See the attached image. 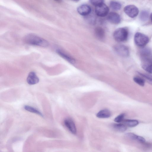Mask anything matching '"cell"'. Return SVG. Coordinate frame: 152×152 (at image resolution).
<instances>
[{
	"instance_id": "obj_11",
	"label": "cell",
	"mask_w": 152,
	"mask_h": 152,
	"mask_svg": "<svg viewBox=\"0 0 152 152\" xmlns=\"http://www.w3.org/2000/svg\"><path fill=\"white\" fill-rule=\"evenodd\" d=\"M126 136L129 139L144 143L145 142V140L143 137L137 135L133 133L129 132L126 134Z\"/></svg>"
},
{
	"instance_id": "obj_25",
	"label": "cell",
	"mask_w": 152,
	"mask_h": 152,
	"mask_svg": "<svg viewBox=\"0 0 152 152\" xmlns=\"http://www.w3.org/2000/svg\"><path fill=\"white\" fill-rule=\"evenodd\" d=\"M73 1L77 2L79 1L80 0H72Z\"/></svg>"
},
{
	"instance_id": "obj_18",
	"label": "cell",
	"mask_w": 152,
	"mask_h": 152,
	"mask_svg": "<svg viewBox=\"0 0 152 152\" xmlns=\"http://www.w3.org/2000/svg\"><path fill=\"white\" fill-rule=\"evenodd\" d=\"M24 107L25 110L28 111L36 114L42 117L44 116L43 114L40 112L33 107L26 105L24 106Z\"/></svg>"
},
{
	"instance_id": "obj_24",
	"label": "cell",
	"mask_w": 152,
	"mask_h": 152,
	"mask_svg": "<svg viewBox=\"0 0 152 152\" xmlns=\"http://www.w3.org/2000/svg\"><path fill=\"white\" fill-rule=\"evenodd\" d=\"M150 18H151V21L152 22V13L151 14V15H150Z\"/></svg>"
},
{
	"instance_id": "obj_17",
	"label": "cell",
	"mask_w": 152,
	"mask_h": 152,
	"mask_svg": "<svg viewBox=\"0 0 152 152\" xmlns=\"http://www.w3.org/2000/svg\"><path fill=\"white\" fill-rule=\"evenodd\" d=\"M124 124L126 126L133 127L136 126L139 124V121L136 120L126 119L124 121Z\"/></svg>"
},
{
	"instance_id": "obj_9",
	"label": "cell",
	"mask_w": 152,
	"mask_h": 152,
	"mask_svg": "<svg viewBox=\"0 0 152 152\" xmlns=\"http://www.w3.org/2000/svg\"><path fill=\"white\" fill-rule=\"evenodd\" d=\"M64 124L70 132L73 134L76 133V129L73 121L70 118L66 119L64 121Z\"/></svg>"
},
{
	"instance_id": "obj_3",
	"label": "cell",
	"mask_w": 152,
	"mask_h": 152,
	"mask_svg": "<svg viewBox=\"0 0 152 152\" xmlns=\"http://www.w3.org/2000/svg\"><path fill=\"white\" fill-rule=\"evenodd\" d=\"M134 41L136 45L140 47H144L148 42L149 38L145 35L139 32L136 33L134 36Z\"/></svg>"
},
{
	"instance_id": "obj_8",
	"label": "cell",
	"mask_w": 152,
	"mask_h": 152,
	"mask_svg": "<svg viewBox=\"0 0 152 152\" xmlns=\"http://www.w3.org/2000/svg\"><path fill=\"white\" fill-rule=\"evenodd\" d=\"M78 12L82 16H87L89 14L91 11V7L86 4H83L79 6L77 9Z\"/></svg>"
},
{
	"instance_id": "obj_15",
	"label": "cell",
	"mask_w": 152,
	"mask_h": 152,
	"mask_svg": "<svg viewBox=\"0 0 152 152\" xmlns=\"http://www.w3.org/2000/svg\"><path fill=\"white\" fill-rule=\"evenodd\" d=\"M111 115L110 111L108 110L105 109L101 110L96 114V117L99 118H107Z\"/></svg>"
},
{
	"instance_id": "obj_20",
	"label": "cell",
	"mask_w": 152,
	"mask_h": 152,
	"mask_svg": "<svg viewBox=\"0 0 152 152\" xmlns=\"http://www.w3.org/2000/svg\"><path fill=\"white\" fill-rule=\"evenodd\" d=\"M149 17V12L146 10H142L140 15V18L142 21H145L148 20Z\"/></svg>"
},
{
	"instance_id": "obj_2",
	"label": "cell",
	"mask_w": 152,
	"mask_h": 152,
	"mask_svg": "<svg viewBox=\"0 0 152 152\" xmlns=\"http://www.w3.org/2000/svg\"><path fill=\"white\" fill-rule=\"evenodd\" d=\"M129 36V31L126 27H122L116 29L113 34L115 40L117 42H121L126 41Z\"/></svg>"
},
{
	"instance_id": "obj_10",
	"label": "cell",
	"mask_w": 152,
	"mask_h": 152,
	"mask_svg": "<svg viewBox=\"0 0 152 152\" xmlns=\"http://www.w3.org/2000/svg\"><path fill=\"white\" fill-rule=\"evenodd\" d=\"M39 80L35 72H31L29 73L27 79V81L28 84L31 85L36 84L39 82Z\"/></svg>"
},
{
	"instance_id": "obj_21",
	"label": "cell",
	"mask_w": 152,
	"mask_h": 152,
	"mask_svg": "<svg viewBox=\"0 0 152 152\" xmlns=\"http://www.w3.org/2000/svg\"><path fill=\"white\" fill-rule=\"evenodd\" d=\"M134 81L139 85L143 86L145 85V82L142 78L137 76L134 77L133 78Z\"/></svg>"
},
{
	"instance_id": "obj_16",
	"label": "cell",
	"mask_w": 152,
	"mask_h": 152,
	"mask_svg": "<svg viewBox=\"0 0 152 152\" xmlns=\"http://www.w3.org/2000/svg\"><path fill=\"white\" fill-rule=\"evenodd\" d=\"M112 127L115 130L120 132H124L127 129L126 126L124 124H114L113 125Z\"/></svg>"
},
{
	"instance_id": "obj_5",
	"label": "cell",
	"mask_w": 152,
	"mask_h": 152,
	"mask_svg": "<svg viewBox=\"0 0 152 152\" xmlns=\"http://www.w3.org/2000/svg\"><path fill=\"white\" fill-rule=\"evenodd\" d=\"M124 11L128 16L131 18H134L137 16L139 12L137 7L134 5L126 6L124 8Z\"/></svg>"
},
{
	"instance_id": "obj_6",
	"label": "cell",
	"mask_w": 152,
	"mask_h": 152,
	"mask_svg": "<svg viewBox=\"0 0 152 152\" xmlns=\"http://www.w3.org/2000/svg\"><path fill=\"white\" fill-rule=\"evenodd\" d=\"M109 9L105 4L95 7V12L96 15L100 17H104L108 14Z\"/></svg>"
},
{
	"instance_id": "obj_12",
	"label": "cell",
	"mask_w": 152,
	"mask_h": 152,
	"mask_svg": "<svg viewBox=\"0 0 152 152\" xmlns=\"http://www.w3.org/2000/svg\"><path fill=\"white\" fill-rule=\"evenodd\" d=\"M57 53L62 58L71 64H73L75 62V60L70 56L66 54L60 50H56Z\"/></svg>"
},
{
	"instance_id": "obj_19",
	"label": "cell",
	"mask_w": 152,
	"mask_h": 152,
	"mask_svg": "<svg viewBox=\"0 0 152 152\" xmlns=\"http://www.w3.org/2000/svg\"><path fill=\"white\" fill-rule=\"evenodd\" d=\"M110 7L115 10H118L121 9V4L117 1H112L110 3Z\"/></svg>"
},
{
	"instance_id": "obj_13",
	"label": "cell",
	"mask_w": 152,
	"mask_h": 152,
	"mask_svg": "<svg viewBox=\"0 0 152 152\" xmlns=\"http://www.w3.org/2000/svg\"><path fill=\"white\" fill-rule=\"evenodd\" d=\"M140 53L142 59L150 58L151 54V51L149 48L143 47L140 50Z\"/></svg>"
},
{
	"instance_id": "obj_14",
	"label": "cell",
	"mask_w": 152,
	"mask_h": 152,
	"mask_svg": "<svg viewBox=\"0 0 152 152\" xmlns=\"http://www.w3.org/2000/svg\"><path fill=\"white\" fill-rule=\"evenodd\" d=\"M95 34L96 37L101 40L103 39L105 37V31L104 29L101 27H98L96 28Z\"/></svg>"
},
{
	"instance_id": "obj_1",
	"label": "cell",
	"mask_w": 152,
	"mask_h": 152,
	"mask_svg": "<svg viewBox=\"0 0 152 152\" xmlns=\"http://www.w3.org/2000/svg\"><path fill=\"white\" fill-rule=\"evenodd\" d=\"M26 42L28 44L43 47H47L48 42L46 40L34 34L27 35L25 39Z\"/></svg>"
},
{
	"instance_id": "obj_23",
	"label": "cell",
	"mask_w": 152,
	"mask_h": 152,
	"mask_svg": "<svg viewBox=\"0 0 152 152\" xmlns=\"http://www.w3.org/2000/svg\"><path fill=\"white\" fill-rule=\"evenodd\" d=\"M125 114L124 113H121L117 116L114 119V121L117 123H120L124 120L125 116Z\"/></svg>"
},
{
	"instance_id": "obj_22",
	"label": "cell",
	"mask_w": 152,
	"mask_h": 152,
	"mask_svg": "<svg viewBox=\"0 0 152 152\" xmlns=\"http://www.w3.org/2000/svg\"><path fill=\"white\" fill-rule=\"evenodd\" d=\"M89 1L91 4L95 7L104 3V0H89Z\"/></svg>"
},
{
	"instance_id": "obj_7",
	"label": "cell",
	"mask_w": 152,
	"mask_h": 152,
	"mask_svg": "<svg viewBox=\"0 0 152 152\" xmlns=\"http://www.w3.org/2000/svg\"><path fill=\"white\" fill-rule=\"evenodd\" d=\"M108 20L110 23L115 24H119L121 21L120 15L114 12H111L108 14L107 17Z\"/></svg>"
},
{
	"instance_id": "obj_4",
	"label": "cell",
	"mask_w": 152,
	"mask_h": 152,
	"mask_svg": "<svg viewBox=\"0 0 152 152\" xmlns=\"http://www.w3.org/2000/svg\"><path fill=\"white\" fill-rule=\"evenodd\" d=\"M114 49L115 52L121 57L126 58L129 56V48L124 45H116L114 47Z\"/></svg>"
}]
</instances>
